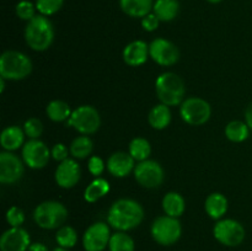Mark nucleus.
Listing matches in <instances>:
<instances>
[{"label": "nucleus", "instance_id": "nucleus-17", "mask_svg": "<svg viewBox=\"0 0 252 251\" xmlns=\"http://www.w3.org/2000/svg\"><path fill=\"white\" fill-rule=\"evenodd\" d=\"M135 160L129 153L117 152L113 153L107 160V169L112 176L126 177L130 172L134 171Z\"/></svg>", "mask_w": 252, "mask_h": 251}, {"label": "nucleus", "instance_id": "nucleus-30", "mask_svg": "<svg viewBox=\"0 0 252 251\" xmlns=\"http://www.w3.org/2000/svg\"><path fill=\"white\" fill-rule=\"evenodd\" d=\"M152 153V145L145 138H134L129 143V154L135 161H144L148 160Z\"/></svg>", "mask_w": 252, "mask_h": 251}, {"label": "nucleus", "instance_id": "nucleus-16", "mask_svg": "<svg viewBox=\"0 0 252 251\" xmlns=\"http://www.w3.org/2000/svg\"><path fill=\"white\" fill-rule=\"evenodd\" d=\"M57 185L62 188H73L80 180V166L74 159L68 157L59 162L54 174Z\"/></svg>", "mask_w": 252, "mask_h": 251}, {"label": "nucleus", "instance_id": "nucleus-41", "mask_svg": "<svg viewBox=\"0 0 252 251\" xmlns=\"http://www.w3.org/2000/svg\"><path fill=\"white\" fill-rule=\"evenodd\" d=\"M5 89V79L2 76H0V93H4Z\"/></svg>", "mask_w": 252, "mask_h": 251}, {"label": "nucleus", "instance_id": "nucleus-10", "mask_svg": "<svg viewBox=\"0 0 252 251\" xmlns=\"http://www.w3.org/2000/svg\"><path fill=\"white\" fill-rule=\"evenodd\" d=\"M134 177L140 186L145 188H157L164 182V169L154 160L139 161L134 167Z\"/></svg>", "mask_w": 252, "mask_h": 251}, {"label": "nucleus", "instance_id": "nucleus-25", "mask_svg": "<svg viewBox=\"0 0 252 251\" xmlns=\"http://www.w3.org/2000/svg\"><path fill=\"white\" fill-rule=\"evenodd\" d=\"M108 192H110V184L107 180L102 179V177H96L85 188L84 198L89 203H95L100 198L105 197Z\"/></svg>", "mask_w": 252, "mask_h": 251}, {"label": "nucleus", "instance_id": "nucleus-12", "mask_svg": "<svg viewBox=\"0 0 252 251\" xmlns=\"http://www.w3.org/2000/svg\"><path fill=\"white\" fill-rule=\"evenodd\" d=\"M51 155L48 147L39 139H30L22 147V160L31 169H43Z\"/></svg>", "mask_w": 252, "mask_h": 251}, {"label": "nucleus", "instance_id": "nucleus-34", "mask_svg": "<svg viewBox=\"0 0 252 251\" xmlns=\"http://www.w3.org/2000/svg\"><path fill=\"white\" fill-rule=\"evenodd\" d=\"M24 132L30 139H38L43 133V125L38 118H29L24 125Z\"/></svg>", "mask_w": 252, "mask_h": 251}, {"label": "nucleus", "instance_id": "nucleus-20", "mask_svg": "<svg viewBox=\"0 0 252 251\" xmlns=\"http://www.w3.org/2000/svg\"><path fill=\"white\" fill-rule=\"evenodd\" d=\"M25 132L17 126L5 128L0 135V144L5 152H14L20 147H24Z\"/></svg>", "mask_w": 252, "mask_h": 251}, {"label": "nucleus", "instance_id": "nucleus-11", "mask_svg": "<svg viewBox=\"0 0 252 251\" xmlns=\"http://www.w3.org/2000/svg\"><path fill=\"white\" fill-rule=\"evenodd\" d=\"M110 225L97 221L89 226L83 235V246L85 251H103L110 244Z\"/></svg>", "mask_w": 252, "mask_h": 251}, {"label": "nucleus", "instance_id": "nucleus-13", "mask_svg": "<svg viewBox=\"0 0 252 251\" xmlns=\"http://www.w3.org/2000/svg\"><path fill=\"white\" fill-rule=\"evenodd\" d=\"M149 57L159 65L171 66L179 61L180 52L169 39L155 38L149 44Z\"/></svg>", "mask_w": 252, "mask_h": 251}, {"label": "nucleus", "instance_id": "nucleus-15", "mask_svg": "<svg viewBox=\"0 0 252 251\" xmlns=\"http://www.w3.org/2000/svg\"><path fill=\"white\" fill-rule=\"evenodd\" d=\"M31 245L30 234L21 226L10 228L0 238L1 251H27Z\"/></svg>", "mask_w": 252, "mask_h": 251}, {"label": "nucleus", "instance_id": "nucleus-42", "mask_svg": "<svg viewBox=\"0 0 252 251\" xmlns=\"http://www.w3.org/2000/svg\"><path fill=\"white\" fill-rule=\"evenodd\" d=\"M52 251H70L69 249H65V248H61V246H58V248H56L54 250Z\"/></svg>", "mask_w": 252, "mask_h": 251}, {"label": "nucleus", "instance_id": "nucleus-29", "mask_svg": "<svg viewBox=\"0 0 252 251\" xmlns=\"http://www.w3.org/2000/svg\"><path fill=\"white\" fill-rule=\"evenodd\" d=\"M70 154L75 159H85L93 153L94 144L93 140L88 135H80L75 138L70 144Z\"/></svg>", "mask_w": 252, "mask_h": 251}, {"label": "nucleus", "instance_id": "nucleus-1", "mask_svg": "<svg viewBox=\"0 0 252 251\" xmlns=\"http://www.w3.org/2000/svg\"><path fill=\"white\" fill-rule=\"evenodd\" d=\"M144 219V209L139 202L121 198L113 202L108 209L107 223L117 231H128L137 228Z\"/></svg>", "mask_w": 252, "mask_h": 251}, {"label": "nucleus", "instance_id": "nucleus-14", "mask_svg": "<svg viewBox=\"0 0 252 251\" xmlns=\"http://www.w3.org/2000/svg\"><path fill=\"white\" fill-rule=\"evenodd\" d=\"M24 175V164L16 154L2 152L0 154V182L12 185L19 181Z\"/></svg>", "mask_w": 252, "mask_h": 251}, {"label": "nucleus", "instance_id": "nucleus-35", "mask_svg": "<svg viewBox=\"0 0 252 251\" xmlns=\"http://www.w3.org/2000/svg\"><path fill=\"white\" fill-rule=\"evenodd\" d=\"M6 221L12 228L21 226L25 221V213L19 207H11L6 212Z\"/></svg>", "mask_w": 252, "mask_h": 251}, {"label": "nucleus", "instance_id": "nucleus-26", "mask_svg": "<svg viewBox=\"0 0 252 251\" xmlns=\"http://www.w3.org/2000/svg\"><path fill=\"white\" fill-rule=\"evenodd\" d=\"M46 112L49 120H52L53 122H63V121L70 118L73 111L70 110V107H69L65 101L53 100L47 105Z\"/></svg>", "mask_w": 252, "mask_h": 251}, {"label": "nucleus", "instance_id": "nucleus-6", "mask_svg": "<svg viewBox=\"0 0 252 251\" xmlns=\"http://www.w3.org/2000/svg\"><path fill=\"white\" fill-rule=\"evenodd\" d=\"M153 239L162 246H171L180 240L182 235L181 223L177 218L170 216L158 217L150 228Z\"/></svg>", "mask_w": 252, "mask_h": 251}, {"label": "nucleus", "instance_id": "nucleus-19", "mask_svg": "<svg viewBox=\"0 0 252 251\" xmlns=\"http://www.w3.org/2000/svg\"><path fill=\"white\" fill-rule=\"evenodd\" d=\"M120 7L126 15L130 17L143 19L153 11V0H120Z\"/></svg>", "mask_w": 252, "mask_h": 251}, {"label": "nucleus", "instance_id": "nucleus-33", "mask_svg": "<svg viewBox=\"0 0 252 251\" xmlns=\"http://www.w3.org/2000/svg\"><path fill=\"white\" fill-rule=\"evenodd\" d=\"M36 4L29 1V0H21L16 4V7H15V12H16L17 17L21 20H25V21H30V20L33 19L36 15Z\"/></svg>", "mask_w": 252, "mask_h": 251}, {"label": "nucleus", "instance_id": "nucleus-37", "mask_svg": "<svg viewBox=\"0 0 252 251\" xmlns=\"http://www.w3.org/2000/svg\"><path fill=\"white\" fill-rule=\"evenodd\" d=\"M69 152H70V149H68L66 145H64L63 143H58V144L53 145V148H52L51 150V154L54 160L62 162L64 161V160L68 159Z\"/></svg>", "mask_w": 252, "mask_h": 251}, {"label": "nucleus", "instance_id": "nucleus-3", "mask_svg": "<svg viewBox=\"0 0 252 251\" xmlns=\"http://www.w3.org/2000/svg\"><path fill=\"white\" fill-rule=\"evenodd\" d=\"M158 98L166 106H177L184 102L186 88L185 83L177 74L166 71L158 76L155 81Z\"/></svg>", "mask_w": 252, "mask_h": 251}, {"label": "nucleus", "instance_id": "nucleus-38", "mask_svg": "<svg viewBox=\"0 0 252 251\" xmlns=\"http://www.w3.org/2000/svg\"><path fill=\"white\" fill-rule=\"evenodd\" d=\"M160 20L158 19L157 15L154 12H150L147 16H144L142 19V27L148 32H153L159 27Z\"/></svg>", "mask_w": 252, "mask_h": 251}, {"label": "nucleus", "instance_id": "nucleus-28", "mask_svg": "<svg viewBox=\"0 0 252 251\" xmlns=\"http://www.w3.org/2000/svg\"><path fill=\"white\" fill-rule=\"evenodd\" d=\"M108 249L110 251H134L135 244L132 236L126 231H116L111 235Z\"/></svg>", "mask_w": 252, "mask_h": 251}, {"label": "nucleus", "instance_id": "nucleus-36", "mask_svg": "<svg viewBox=\"0 0 252 251\" xmlns=\"http://www.w3.org/2000/svg\"><path fill=\"white\" fill-rule=\"evenodd\" d=\"M88 169L93 176L100 177V175L102 174L103 170H105V162H103V160L101 159L100 157L94 155V157H91L90 159H89Z\"/></svg>", "mask_w": 252, "mask_h": 251}, {"label": "nucleus", "instance_id": "nucleus-40", "mask_svg": "<svg viewBox=\"0 0 252 251\" xmlns=\"http://www.w3.org/2000/svg\"><path fill=\"white\" fill-rule=\"evenodd\" d=\"M245 120H246V125H248L249 128L252 130V102L248 106V108H246Z\"/></svg>", "mask_w": 252, "mask_h": 251}, {"label": "nucleus", "instance_id": "nucleus-32", "mask_svg": "<svg viewBox=\"0 0 252 251\" xmlns=\"http://www.w3.org/2000/svg\"><path fill=\"white\" fill-rule=\"evenodd\" d=\"M34 4L39 15L48 17L57 14L63 7L64 0H36Z\"/></svg>", "mask_w": 252, "mask_h": 251}, {"label": "nucleus", "instance_id": "nucleus-18", "mask_svg": "<svg viewBox=\"0 0 252 251\" xmlns=\"http://www.w3.org/2000/svg\"><path fill=\"white\" fill-rule=\"evenodd\" d=\"M149 46L144 41H133L123 49V61L129 66H140L148 61Z\"/></svg>", "mask_w": 252, "mask_h": 251}, {"label": "nucleus", "instance_id": "nucleus-5", "mask_svg": "<svg viewBox=\"0 0 252 251\" xmlns=\"http://www.w3.org/2000/svg\"><path fill=\"white\" fill-rule=\"evenodd\" d=\"M33 219L42 229H59L68 219V209L57 201H46L34 208Z\"/></svg>", "mask_w": 252, "mask_h": 251}, {"label": "nucleus", "instance_id": "nucleus-21", "mask_svg": "<svg viewBox=\"0 0 252 251\" xmlns=\"http://www.w3.org/2000/svg\"><path fill=\"white\" fill-rule=\"evenodd\" d=\"M204 209H206L207 214L212 219L218 220L228 211V199H226V197L223 193L214 192V193H211L207 197L206 203H204Z\"/></svg>", "mask_w": 252, "mask_h": 251}, {"label": "nucleus", "instance_id": "nucleus-7", "mask_svg": "<svg viewBox=\"0 0 252 251\" xmlns=\"http://www.w3.org/2000/svg\"><path fill=\"white\" fill-rule=\"evenodd\" d=\"M66 125L75 128L79 133L84 135L94 134L97 132L101 126L100 113L94 106L83 105L71 112Z\"/></svg>", "mask_w": 252, "mask_h": 251}, {"label": "nucleus", "instance_id": "nucleus-39", "mask_svg": "<svg viewBox=\"0 0 252 251\" xmlns=\"http://www.w3.org/2000/svg\"><path fill=\"white\" fill-rule=\"evenodd\" d=\"M27 251H49V250H48V248L44 245V244L33 243V244H31V245H30L29 250H27Z\"/></svg>", "mask_w": 252, "mask_h": 251}, {"label": "nucleus", "instance_id": "nucleus-22", "mask_svg": "<svg viewBox=\"0 0 252 251\" xmlns=\"http://www.w3.org/2000/svg\"><path fill=\"white\" fill-rule=\"evenodd\" d=\"M148 122L154 129H165L171 122V111L169 106L164 103L154 106L148 115Z\"/></svg>", "mask_w": 252, "mask_h": 251}, {"label": "nucleus", "instance_id": "nucleus-24", "mask_svg": "<svg viewBox=\"0 0 252 251\" xmlns=\"http://www.w3.org/2000/svg\"><path fill=\"white\" fill-rule=\"evenodd\" d=\"M185 208H186L185 198L177 192H169L162 198V209L166 216L179 218L184 214Z\"/></svg>", "mask_w": 252, "mask_h": 251}, {"label": "nucleus", "instance_id": "nucleus-31", "mask_svg": "<svg viewBox=\"0 0 252 251\" xmlns=\"http://www.w3.org/2000/svg\"><path fill=\"white\" fill-rule=\"evenodd\" d=\"M56 240L61 248L71 249L78 243V233L73 226L63 225L57 231Z\"/></svg>", "mask_w": 252, "mask_h": 251}, {"label": "nucleus", "instance_id": "nucleus-8", "mask_svg": "<svg viewBox=\"0 0 252 251\" xmlns=\"http://www.w3.org/2000/svg\"><path fill=\"white\" fill-rule=\"evenodd\" d=\"M181 118L189 126H202L209 121L212 116L211 105L201 97H189L180 107Z\"/></svg>", "mask_w": 252, "mask_h": 251}, {"label": "nucleus", "instance_id": "nucleus-23", "mask_svg": "<svg viewBox=\"0 0 252 251\" xmlns=\"http://www.w3.org/2000/svg\"><path fill=\"white\" fill-rule=\"evenodd\" d=\"M180 2L177 0H157L154 1L153 12L162 22H170L179 15Z\"/></svg>", "mask_w": 252, "mask_h": 251}, {"label": "nucleus", "instance_id": "nucleus-9", "mask_svg": "<svg viewBox=\"0 0 252 251\" xmlns=\"http://www.w3.org/2000/svg\"><path fill=\"white\" fill-rule=\"evenodd\" d=\"M213 235L221 245L235 248L245 239V228L235 219H221L217 221L213 228Z\"/></svg>", "mask_w": 252, "mask_h": 251}, {"label": "nucleus", "instance_id": "nucleus-43", "mask_svg": "<svg viewBox=\"0 0 252 251\" xmlns=\"http://www.w3.org/2000/svg\"><path fill=\"white\" fill-rule=\"evenodd\" d=\"M208 2H211V4H219V2H221L223 0H207Z\"/></svg>", "mask_w": 252, "mask_h": 251}, {"label": "nucleus", "instance_id": "nucleus-27", "mask_svg": "<svg viewBox=\"0 0 252 251\" xmlns=\"http://www.w3.org/2000/svg\"><path fill=\"white\" fill-rule=\"evenodd\" d=\"M250 134V128L246 122L241 121H231L225 127V135L230 142L241 143L246 140Z\"/></svg>", "mask_w": 252, "mask_h": 251}, {"label": "nucleus", "instance_id": "nucleus-4", "mask_svg": "<svg viewBox=\"0 0 252 251\" xmlns=\"http://www.w3.org/2000/svg\"><path fill=\"white\" fill-rule=\"evenodd\" d=\"M31 71V59L21 52L6 51L0 57V76L5 80H22Z\"/></svg>", "mask_w": 252, "mask_h": 251}, {"label": "nucleus", "instance_id": "nucleus-2", "mask_svg": "<svg viewBox=\"0 0 252 251\" xmlns=\"http://www.w3.org/2000/svg\"><path fill=\"white\" fill-rule=\"evenodd\" d=\"M54 39V29L51 20L43 15H36L27 21L25 27V41L31 49L43 52L52 46Z\"/></svg>", "mask_w": 252, "mask_h": 251}]
</instances>
